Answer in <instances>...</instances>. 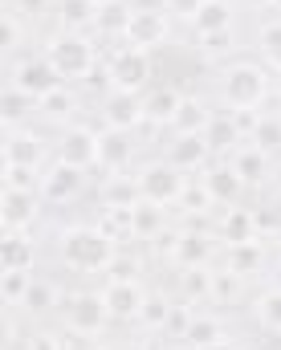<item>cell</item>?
Instances as JSON below:
<instances>
[{
	"label": "cell",
	"mask_w": 281,
	"mask_h": 350,
	"mask_svg": "<svg viewBox=\"0 0 281 350\" xmlns=\"http://www.w3.org/2000/svg\"><path fill=\"white\" fill-rule=\"evenodd\" d=\"M114 253H118V241L102 224H70L57 232V257L74 273H106Z\"/></svg>",
	"instance_id": "6da1fadb"
},
{
	"label": "cell",
	"mask_w": 281,
	"mask_h": 350,
	"mask_svg": "<svg viewBox=\"0 0 281 350\" xmlns=\"http://www.w3.org/2000/svg\"><path fill=\"white\" fill-rule=\"evenodd\" d=\"M269 90H273V78H269V70L257 66V62H237V66H228L224 78H220V98H224V106H232V110H257V106L269 98Z\"/></svg>",
	"instance_id": "7a4b0ae2"
},
{
	"label": "cell",
	"mask_w": 281,
	"mask_h": 350,
	"mask_svg": "<svg viewBox=\"0 0 281 350\" xmlns=\"http://www.w3.org/2000/svg\"><path fill=\"white\" fill-rule=\"evenodd\" d=\"M45 57L57 66V74L66 82H78V78H90L98 70V53H94V41L86 33H66L57 29L49 41H45Z\"/></svg>",
	"instance_id": "3957f363"
},
{
	"label": "cell",
	"mask_w": 281,
	"mask_h": 350,
	"mask_svg": "<svg viewBox=\"0 0 281 350\" xmlns=\"http://www.w3.org/2000/svg\"><path fill=\"white\" fill-rule=\"evenodd\" d=\"M62 326L70 330V334H78V338H98L106 326H110V310H106V301H102V289H74V293H66L62 297Z\"/></svg>",
	"instance_id": "277c9868"
},
{
	"label": "cell",
	"mask_w": 281,
	"mask_h": 350,
	"mask_svg": "<svg viewBox=\"0 0 281 350\" xmlns=\"http://www.w3.org/2000/svg\"><path fill=\"white\" fill-rule=\"evenodd\" d=\"M135 187H139L143 200H151V204H159V208H176L180 196H184V187H187V175L180 172V167H172L168 159H151V163L139 167Z\"/></svg>",
	"instance_id": "5b68a950"
},
{
	"label": "cell",
	"mask_w": 281,
	"mask_h": 350,
	"mask_svg": "<svg viewBox=\"0 0 281 350\" xmlns=\"http://www.w3.org/2000/svg\"><path fill=\"white\" fill-rule=\"evenodd\" d=\"M106 82H110V90H126V94L151 90V53L135 49V45L114 49V57L106 66Z\"/></svg>",
	"instance_id": "8992f818"
},
{
	"label": "cell",
	"mask_w": 281,
	"mask_h": 350,
	"mask_svg": "<svg viewBox=\"0 0 281 350\" xmlns=\"http://www.w3.org/2000/svg\"><path fill=\"white\" fill-rule=\"evenodd\" d=\"M172 37V12L163 8V4H139L135 12H131V25H126V45H135V49H159L163 41Z\"/></svg>",
	"instance_id": "52a82bcc"
},
{
	"label": "cell",
	"mask_w": 281,
	"mask_h": 350,
	"mask_svg": "<svg viewBox=\"0 0 281 350\" xmlns=\"http://www.w3.org/2000/svg\"><path fill=\"white\" fill-rule=\"evenodd\" d=\"M12 86L16 90H25L29 98H49L53 90H62L66 86V78L57 74V66L45 57V53H29V57H21L16 66H12Z\"/></svg>",
	"instance_id": "ba28073f"
},
{
	"label": "cell",
	"mask_w": 281,
	"mask_h": 350,
	"mask_svg": "<svg viewBox=\"0 0 281 350\" xmlns=\"http://www.w3.org/2000/svg\"><path fill=\"white\" fill-rule=\"evenodd\" d=\"M53 155H57L62 163H70V167H82V172L98 167V131H94V126H82V122L62 126Z\"/></svg>",
	"instance_id": "9c48e42d"
},
{
	"label": "cell",
	"mask_w": 281,
	"mask_h": 350,
	"mask_svg": "<svg viewBox=\"0 0 281 350\" xmlns=\"http://www.w3.org/2000/svg\"><path fill=\"white\" fill-rule=\"evenodd\" d=\"M82 187H86V172L82 167H70V163H62V159H53L45 172H41V200L45 204H70V200H78L82 196Z\"/></svg>",
	"instance_id": "30bf717a"
},
{
	"label": "cell",
	"mask_w": 281,
	"mask_h": 350,
	"mask_svg": "<svg viewBox=\"0 0 281 350\" xmlns=\"http://www.w3.org/2000/svg\"><path fill=\"white\" fill-rule=\"evenodd\" d=\"M147 122L143 114V94H126V90H110L102 98V126L110 131H139Z\"/></svg>",
	"instance_id": "8fae6325"
},
{
	"label": "cell",
	"mask_w": 281,
	"mask_h": 350,
	"mask_svg": "<svg viewBox=\"0 0 281 350\" xmlns=\"http://www.w3.org/2000/svg\"><path fill=\"white\" fill-rule=\"evenodd\" d=\"M41 216V191H16V187H4L0 196V220H4V232H29Z\"/></svg>",
	"instance_id": "7c38bea8"
},
{
	"label": "cell",
	"mask_w": 281,
	"mask_h": 350,
	"mask_svg": "<svg viewBox=\"0 0 281 350\" xmlns=\"http://www.w3.org/2000/svg\"><path fill=\"white\" fill-rule=\"evenodd\" d=\"M102 301L110 310V322H139L147 289L139 281H106L102 285Z\"/></svg>",
	"instance_id": "4fadbf2b"
},
{
	"label": "cell",
	"mask_w": 281,
	"mask_h": 350,
	"mask_svg": "<svg viewBox=\"0 0 281 350\" xmlns=\"http://www.w3.org/2000/svg\"><path fill=\"white\" fill-rule=\"evenodd\" d=\"M45 155H49V143H45L37 131H29V126H12V131L4 135V163H21V167H37V172H45V167H41Z\"/></svg>",
	"instance_id": "5bb4252c"
},
{
	"label": "cell",
	"mask_w": 281,
	"mask_h": 350,
	"mask_svg": "<svg viewBox=\"0 0 281 350\" xmlns=\"http://www.w3.org/2000/svg\"><path fill=\"white\" fill-rule=\"evenodd\" d=\"M200 179H204V187H208V196H212V204H216V208H224V204L232 208V204L245 196V187H249V183L237 175V167H232L228 159L208 163V167L200 172Z\"/></svg>",
	"instance_id": "9a60e30c"
},
{
	"label": "cell",
	"mask_w": 281,
	"mask_h": 350,
	"mask_svg": "<svg viewBox=\"0 0 281 350\" xmlns=\"http://www.w3.org/2000/svg\"><path fill=\"white\" fill-rule=\"evenodd\" d=\"M168 163H172V167H180L184 175L204 172V167L212 163V147H208V139H204V135H176V139H172V147H168Z\"/></svg>",
	"instance_id": "2e32d148"
},
{
	"label": "cell",
	"mask_w": 281,
	"mask_h": 350,
	"mask_svg": "<svg viewBox=\"0 0 281 350\" xmlns=\"http://www.w3.org/2000/svg\"><path fill=\"white\" fill-rule=\"evenodd\" d=\"M212 257H216V237L204 228H187L176 241L172 261H176V269H204V265H212Z\"/></svg>",
	"instance_id": "e0dca14e"
},
{
	"label": "cell",
	"mask_w": 281,
	"mask_h": 350,
	"mask_svg": "<svg viewBox=\"0 0 281 350\" xmlns=\"http://www.w3.org/2000/svg\"><path fill=\"white\" fill-rule=\"evenodd\" d=\"M135 131H110L102 126L98 131V167L102 172H122L131 167V155H135Z\"/></svg>",
	"instance_id": "ac0fdd59"
},
{
	"label": "cell",
	"mask_w": 281,
	"mask_h": 350,
	"mask_svg": "<svg viewBox=\"0 0 281 350\" xmlns=\"http://www.w3.org/2000/svg\"><path fill=\"white\" fill-rule=\"evenodd\" d=\"M216 241H220V245H249V241H261V232H257V212L232 204V208L220 216V224H216Z\"/></svg>",
	"instance_id": "d6986e66"
},
{
	"label": "cell",
	"mask_w": 281,
	"mask_h": 350,
	"mask_svg": "<svg viewBox=\"0 0 281 350\" xmlns=\"http://www.w3.org/2000/svg\"><path fill=\"white\" fill-rule=\"evenodd\" d=\"M224 338H232L228 334V322L220 318V314H204V310H191V318H187V330H184V342L187 350L196 347H212V342H224Z\"/></svg>",
	"instance_id": "ffe728a7"
},
{
	"label": "cell",
	"mask_w": 281,
	"mask_h": 350,
	"mask_svg": "<svg viewBox=\"0 0 281 350\" xmlns=\"http://www.w3.org/2000/svg\"><path fill=\"white\" fill-rule=\"evenodd\" d=\"M184 94L176 86H151L143 90V114H147V126H172L176 110H180Z\"/></svg>",
	"instance_id": "44dd1931"
},
{
	"label": "cell",
	"mask_w": 281,
	"mask_h": 350,
	"mask_svg": "<svg viewBox=\"0 0 281 350\" xmlns=\"http://www.w3.org/2000/svg\"><path fill=\"white\" fill-rule=\"evenodd\" d=\"M204 139H208V147H212V155H232L241 143H245V131H241V122H237V114L228 110V114H212V122H208V131H204Z\"/></svg>",
	"instance_id": "7402d4cb"
},
{
	"label": "cell",
	"mask_w": 281,
	"mask_h": 350,
	"mask_svg": "<svg viewBox=\"0 0 281 350\" xmlns=\"http://www.w3.org/2000/svg\"><path fill=\"white\" fill-rule=\"evenodd\" d=\"M163 228H168V208H159V204H151V200L139 196L131 204V237L135 241H155Z\"/></svg>",
	"instance_id": "603a6c76"
},
{
	"label": "cell",
	"mask_w": 281,
	"mask_h": 350,
	"mask_svg": "<svg viewBox=\"0 0 281 350\" xmlns=\"http://www.w3.org/2000/svg\"><path fill=\"white\" fill-rule=\"evenodd\" d=\"M191 33H196V37L232 33V4H228V0H204L200 12L191 16Z\"/></svg>",
	"instance_id": "cb8c5ba5"
},
{
	"label": "cell",
	"mask_w": 281,
	"mask_h": 350,
	"mask_svg": "<svg viewBox=\"0 0 281 350\" xmlns=\"http://www.w3.org/2000/svg\"><path fill=\"white\" fill-rule=\"evenodd\" d=\"M224 159L237 167V175H241L245 183H261V179L269 175V167H273V163H269L273 155H265V151H261V147H253V143H249V147H237V151H232V155H224Z\"/></svg>",
	"instance_id": "d4e9b609"
},
{
	"label": "cell",
	"mask_w": 281,
	"mask_h": 350,
	"mask_svg": "<svg viewBox=\"0 0 281 350\" xmlns=\"http://www.w3.org/2000/svg\"><path fill=\"white\" fill-rule=\"evenodd\" d=\"M208 122H212V110H208L196 94H184V102H180L176 118H172V131H176V135H204Z\"/></svg>",
	"instance_id": "484cf974"
},
{
	"label": "cell",
	"mask_w": 281,
	"mask_h": 350,
	"mask_svg": "<svg viewBox=\"0 0 281 350\" xmlns=\"http://www.w3.org/2000/svg\"><path fill=\"white\" fill-rule=\"evenodd\" d=\"M21 310H25L29 318H49L53 310H62V289H57L53 281H45V277H33L29 297H25Z\"/></svg>",
	"instance_id": "4316f807"
},
{
	"label": "cell",
	"mask_w": 281,
	"mask_h": 350,
	"mask_svg": "<svg viewBox=\"0 0 281 350\" xmlns=\"http://www.w3.org/2000/svg\"><path fill=\"white\" fill-rule=\"evenodd\" d=\"M57 25L66 33H86L98 25V4L94 0H57Z\"/></svg>",
	"instance_id": "83f0119b"
},
{
	"label": "cell",
	"mask_w": 281,
	"mask_h": 350,
	"mask_svg": "<svg viewBox=\"0 0 281 350\" xmlns=\"http://www.w3.org/2000/svg\"><path fill=\"white\" fill-rule=\"evenodd\" d=\"M265 253H261V241H249V245H224V269L237 273V277H253L261 273Z\"/></svg>",
	"instance_id": "f1b7e54d"
},
{
	"label": "cell",
	"mask_w": 281,
	"mask_h": 350,
	"mask_svg": "<svg viewBox=\"0 0 281 350\" xmlns=\"http://www.w3.org/2000/svg\"><path fill=\"white\" fill-rule=\"evenodd\" d=\"M33 237L29 232H4L0 241V269H33Z\"/></svg>",
	"instance_id": "f546056e"
},
{
	"label": "cell",
	"mask_w": 281,
	"mask_h": 350,
	"mask_svg": "<svg viewBox=\"0 0 281 350\" xmlns=\"http://www.w3.org/2000/svg\"><path fill=\"white\" fill-rule=\"evenodd\" d=\"M180 301H187L191 310L212 301V265L204 269H180Z\"/></svg>",
	"instance_id": "4dcf8cb0"
},
{
	"label": "cell",
	"mask_w": 281,
	"mask_h": 350,
	"mask_svg": "<svg viewBox=\"0 0 281 350\" xmlns=\"http://www.w3.org/2000/svg\"><path fill=\"white\" fill-rule=\"evenodd\" d=\"M131 12H135L131 0H106V4H98V25H94V29H98L102 37H126Z\"/></svg>",
	"instance_id": "1f68e13d"
},
{
	"label": "cell",
	"mask_w": 281,
	"mask_h": 350,
	"mask_svg": "<svg viewBox=\"0 0 281 350\" xmlns=\"http://www.w3.org/2000/svg\"><path fill=\"white\" fill-rule=\"evenodd\" d=\"M172 310H176V297H168V293H147L143 314H139V326L151 330V334H168V318H172Z\"/></svg>",
	"instance_id": "d6a6232c"
},
{
	"label": "cell",
	"mask_w": 281,
	"mask_h": 350,
	"mask_svg": "<svg viewBox=\"0 0 281 350\" xmlns=\"http://www.w3.org/2000/svg\"><path fill=\"white\" fill-rule=\"evenodd\" d=\"M253 318H257V326L281 334V285H269L253 297Z\"/></svg>",
	"instance_id": "836d02e7"
},
{
	"label": "cell",
	"mask_w": 281,
	"mask_h": 350,
	"mask_svg": "<svg viewBox=\"0 0 281 350\" xmlns=\"http://www.w3.org/2000/svg\"><path fill=\"white\" fill-rule=\"evenodd\" d=\"M33 110H37V98H29L25 90H16V86L4 90V98H0V118H4V126H8V131H12V126H21Z\"/></svg>",
	"instance_id": "e575fe53"
},
{
	"label": "cell",
	"mask_w": 281,
	"mask_h": 350,
	"mask_svg": "<svg viewBox=\"0 0 281 350\" xmlns=\"http://www.w3.org/2000/svg\"><path fill=\"white\" fill-rule=\"evenodd\" d=\"M249 143L261 147L265 155H278L281 151V114H257L253 131H249Z\"/></svg>",
	"instance_id": "d590c367"
},
{
	"label": "cell",
	"mask_w": 281,
	"mask_h": 350,
	"mask_svg": "<svg viewBox=\"0 0 281 350\" xmlns=\"http://www.w3.org/2000/svg\"><path fill=\"white\" fill-rule=\"evenodd\" d=\"M29 285H33V269H4V273H0L4 306L21 310V306H25V297H29Z\"/></svg>",
	"instance_id": "8d00e7d4"
},
{
	"label": "cell",
	"mask_w": 281,
	"mask_h": 350,
	"mask_svg": "<svg viewBox=\"0 0 281 350\" xmlns=\"http://www.w3.org/2000/svg\"><path fill=\"white\" fill-rule=\"evenodd\" d=\"M37 110H41V114L49 118V122H57V126H66V122H70V118L78 114V98H74L70 90L62 86V90H53L49 98H41V102H37Z\"/></svg>",
	"instance_id": "74e56055"
},
{
	"label": "cell",
	"mask_w": 281,
	"mask_h": 350,
	"mask_svg": "<svg viewBox=\"0 0 281 350\" xmlns=\"http://www.w3.org/2000/svg\"><path fill=\"white\" fill-rule=\"evenodd\" d=\"M257 49H261V62L269 70H281V16L278 21H265L257 29Z\"/></svg>",
	"instance_id": "f35d334b"
},
{
	"label": "cell",
	"mask_w": 281,
	"mask_h": 350,
	"mask_svg": "<svg viewBox=\"0 0 281 350\" xmlns=\"http://www.w3.org/2000/svg\"><path fill=\"white\" fill-rule=\"evenodd\" d=\"M139 273H143V261L135 253H122V249L106 265V281H139Z\"/></svg>",
	"instance_id": "ab89813d"
},
{
	"label": "cell",
	"mask_w": 281,
	"mask_h": 350,
	"mask_svg": "<svg viewBox=\"0 0 281 350\" xmlns=\"http://www.w3.org/2000/svg\"><path fill=\"white\" fill-rule=\"evenodd\" d=\"M4 187L37 191V187H41V172H37V167H21V163H4Z\"/></svg>",
	"instance_id": "60d3db41"
},
{
	"label": "cell",
	"mask_w": 281,
	"mask_h": 350,
	"mask_svg": "<svg viewBox=\"0 0 281 350\" xmlns=\"http://www.w3.org/2000/svg\"><path fill=\"white\" fill-rule=\"evenodd\" d=\"M241 281L237 273L228 269H212V301H228V297H241Z\"/></svg>",
	"instance_id": "b9f144b4"
},
{
	"label": "cell",
	"mask_w": 281,
	"mask_h": 350,
	"mask_svg": "<svg viewBox=\"0 0 281 350\" xmlns=\"http://www.w3.org/2000/svg\"><path fill=\"white\" fill-rule=\"evenodd\" d=\"M180 204H184L187 212H196V216H204V212H212V208H216V204H212V196H208V187H204V179H200V183H191V179H187Z\"/></svg>",
	"instance_id": "7bdbcfd3"
},
{
	"label": "cell",
	"mask_w": 281,
	"mask_h": 350,
	"mask_svg": "<svg viewBox=\"0 0 281 350\" xmlns=\"http://www.w3.org/2000/svg\"><path fill=\"white\" fill-rule=\"evenodd\" d=\"M200 4H204V0H163V8H168L172 16H180V21H187V25H191V16L200 12Z\"/></svg>",
	"instance_id": "ee69618b"
},
{
	"label": "cell",
	"mask_w": 281,
	"mask_h": 350,
	"mask_svg": "<svg viewBox=\"0 0 281 350\" xmlns=\"http://www.w3.org/2000/svg\"><path fill=\"white\" fill-rule=\"evenodd\" d=\"M4 45H8V49H16V45H21V16H16V12H8V16H4Z\"/></svg>",
	"instance_id": "f6af8a7d"
},
{
	"label": "cell",
	"mask_w": 281,
	"mask_h": 350,
	"mask_svg": "<svg viewBox=\"0 0 281 350\" xmlns=\"http://www.w3.org/2000/svg\"><path fill=\"white\" fill-rule=\"evenodd\" d=\"M204 53H220L224 45H232V33H216V37H196Z\"/></svg>",
	"instance_id": "bcb514c9"
},
{
	"label": "cell",
	"mask_w": 281,
	"mask_h": 350,
	"mask_svg": "<svg viewBox=\"0 0 281 350\" xmlns=\"http://www.w3.org/2000/svg\"><path fill=\"white\" fill-rule=\"evenodd\" d=\"M196 350H245L237 338H224V342H212V347H196Z\"/></svg>",
	"instance_id": "7dc6e473"
},
{
	"label": "cell",
	"mask_w": 281,
	"mask_h": 350,
	"mask_svg": "<svg viewBox=\"0 0 281 350\" xmlns=\"http://www.w3.org/2000/svg\"><path fill=\"white\" fill-rule=\"evenodd\" d=\"M249 8H273V0H245Z\"/></svg>",
	"instance_id": "c3c4849f"
},
{
	"label": "cell",
	"mask_w": 281,
	"mask_h": 350,
	"mask_svg": "<svg viewBox=\"0 0 281 350\" xmlns=\"http://www.w3.org/2000/svg\"><path fill=\"white\" fill-rule=\"evenodd\" d=\"M273 94L281 98V70H278V78H273Z\"/></svg>",
	"instance_id": "681fc988"
},
{
	"label": "cell",
	"mask_w": 281,
	"mask_h": 350,
	"mask_svg": "<svg viewBox=\"0 0 281 350\" xmlns=\"http://www.w3.org/2000/svg\"><path fill=\"white\" fill-rule=\"evenodd\" d=\"M159 350H187L184 342H172V347H159Z\"/></svg>",
	"instance_id": "f907efd6"
},
{
	"label": "cell",
	"mask_w": 281,
	"mask_h": 350,
	"mask_svg": "<svg viewBox=\"0 0 281 350\" xmlns=\"http://www.w3.org/2000/svg\"><path fill=\"white\" fill-rule=\"evenodd\" d=\"M278 285H281V265H278Z\"/></svg>",
	"instance_id": "816d5d0a"
},
{
	"label": "cell",
	"mask_w": 281,
	"mask_h": 350,
	"mask_svg": "<svg viewBox=\"0 0 281 350\" xmlns=\"http://www.w3.org/2000/svg\"><path fill=\"white\" fill-rule=\"evenodd\" d=\"M273 8H281V0H273Z\"/></svg>",
	"instance_id": "f5cc1de1"
},
{
	"label": "cell",
	"mask_w": 281,
	"mask_h": 350,
	"mask_svg": "<svg viewBox=\"0 0 281 350\" xmlns=\"http://www.w3.org/2000/svg\"><path fill=\"white\" fill-rule=\"evenodd\" d=\"M278 212H281V196H278Z\"/></svg>",
	"instance_id": "db71d44e"
},
{
	"label": "cell",
	"mask_w": 281,
	"mask_h": 350,
	"mask_svg": "<svg viewBox=\"0 0 281 350\" xmlns=\"http://www.w3.org/2000/svg\"><path fill=\"white\" fill-rule=\"evenodd\" d=\"M94 4H106V0H94Z\"/></svg>",
	"instance_id": "11a10c76"
},
{
	"label": "cell",
	"mask_w": 281,
	"mask_h": 350,
	"mask_svg": "<svg viewBox=\"0 0 281 350\" xmlns=\"http://www.w3.org/2000/svg\"><path fill=\"white\" fill-rule=\"evenodd\" d=\"M12 350H16V347H12Z\"/></svg>",
	"instance_id": "9f6ffc18"
}]
</instances>
